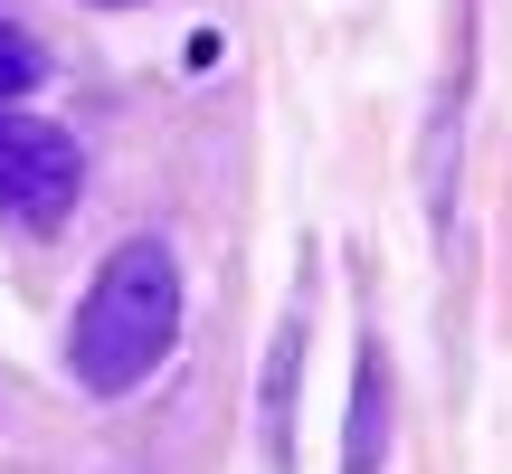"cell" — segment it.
Returning <instances> with one entry per match:
<instances>
[{"label":"cell","instance_id":"obj_3","mask_svg":"<svg viewBox=\"0 0 512 474\" xmlns=\"http://www.w3.org/2000/svg\"><path fill=\"white\" fill-rule=\"evenodd\" d=\"M389 456V351L361 332L351 351V418H342V474H380Z\"/></svg>","mask_w":512,"mask_h":474},{"label":"cell","instance_id":"obj_2","mask_svg":"<svg viewBox=\"0 0 512 474\" xmlns=\"http://www.w3.org/2000/svg\"><path fill=\"white\" fill-rule=\"evenodd\" d=\"M76 190H86V152L67 124H38V114H0V219L10 228H67Z\"/></svg>","mask_w":512,"mask_h":474},{"label":"cell","instance_id":"obj_5","mask_svg":"<svg viewBox=\"0 0 512 474\" xmlns=\"http://www.w3.org/2000/svg\"><path fill=\"white\" fill-rule=\"evenodd\" d=\"M38 76H48V48H38V38L19 29V19H0V105H19V95H29Z\"/></svg>","mask_w":512,"mask_h":474},{"label":"cell","instance_id":"obj_4","mask_svg":"<svg viewBox=\"0 0 512 474\" xmlns=\"http://www.w3.org/2000/svg\"><path fill=\"white\" fill-rule=\"evenodd\" d=\"M294 370H304V323H285L266 342V446L285 465V437H294Z\"/></svg>","mask_w":512,"mask_h":474},{"label":"cell","instance_id":"obj_1","mask_svg":"<svg viewBox=\"0 0 512 474\" xmlns=\"http://www.w3.org/2000/svg\"><path fill=\"white\" fill-rule=\"evenodd\" d=\"M171 342H181V256L162 237H124L67 323V370L86 399H124L171 361Z\"/></svg>","mask_w":512,"mask_h":474},{"label":"cell","instance_id":"obj_6","mask_svg":"<svg viewBox=\"0 0 512 474\" xmlns=\"http://www.w3.org/2000/svg\"><path fill=\"white\" fill-rule=\"evenodd\" d=\"M95 10H124V0H95Z\"/></svg>","mask_w":512,"mask_h":474}]
</instances>
